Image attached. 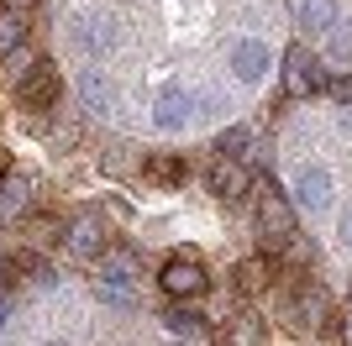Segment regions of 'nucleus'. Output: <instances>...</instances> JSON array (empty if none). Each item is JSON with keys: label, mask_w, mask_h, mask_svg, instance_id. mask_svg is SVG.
<instances>
[{"label": "nucleus", "mask_w": 352, "mask_h": 346, "mask_svg": "<svg viewBox=\"0 0 352 346\" xmlns=\"http://www.w3.org/2000/svg\"><path fill=\"white\" fill-rule=\"evenodd\" d=\"M158 284H163L168 299H200V294L210 288V278H206V268H200L195 257H168L163 273H158Z\"/></svg>", "instance_id": "f03ea898"}, {"label": "nucleus", "mask_w": 352, "mask_h": 346, "mask_svg": "<svg viewBox=\"0 0 352 346\" xmlns=\"http://www.w3.org/2000/svg\"><path fill=\"white\" fill-rule=\"evenodd\" d=\"M95 294H100V304H111V310H132L137 304V288L126 284V278H95Z\"/></svg>", "instance_id": "ddd939ff"}, {"label": "nucleus", "mask_w": 352, "mask_h": 346, "mask_svg": "<svg viewBox=\"0 0 352 346\" xmlns=\"http://www.w3.org/2000/svg\"><path fill=\"white\" fill-rule=\"evenodd\" d=\"M16 100L32 105V111L58 105V69H53V63H32V69H21V79H16Z\"/></svg>", "instance_id": "7ed1b4c3"}, {"label": "nucleus", "mask_w": 352, "mask_h": 346, "mask_svg": "<svg viewBox=\"0 0 352 346\" xmlns=\"http://www.w3.org/2000/svg\"><path fill=\"white\" fill-rule=\"evenodd\" d=\"M79 95H85V105H89L95 115H116V89H111V79H105L100 69H85Z\"/></svg>", "instance_id": "9b49d317"}, {"label": "nucleus", "mask_w": 352, "mask_h": 346, "mask_svg": "<svg viewBox=\"0 0 352 346\" xmlns=\"http://www.w3.org/2000/svg\"><path fill=\"white\" fill-rule=\"evenodd\" d=\"M195 105H200V95L195 89H163L158 95V131H184L195 121Z\"/></svg>", "instance_id": "39448f33"}, {"label": "nucleus", "mask_w": 352, "mask_h": 346, "mask_svg": "<svg viewBox=\"0 0 352 346\" xmlns=\"http://www.w3.org/2000/svg\"><path fill=\"white\" fill-rule=\"evenodd\" d=\"M248 189H252V178H248V168H242V163H226V158H221L216 168H210V194H221L226 205L242 200Z\"/></svg>", "instance_id": "0eeeda50"}, {"label": "nucleus", "mask_w": 352, "mask_h": 346, "mask_svg": "<svg viewBox=\"0 0 352 346\" xmlns=\"http://www.w3.org/2000/svg\"><path fill=\"white\" fill-rule=\"evenodd\" d=\"M342 242L352 246V210H347V216H342Z\"/></svg>", "instance_id": "4be33fe9"}, {"label": "nucleus", "mask_w": 352, "mask_h": 346, "mask_svg": "<svg viewBox=\"0 0 352 346\" xmlns=\"http://www.w3.org/2000/svg\"><path fill=\"white\" fill-rule=\"evenodd\" d=\"M163 331L190 341V336H200V315H195V310H184V304H168V310H163Z\"/></svg>", "instance_id": "4468645a"}, {"label": "nucleus", "mask_w": 352, "mask_h": 346, "mask_svg": "<svg viewBox=\"0 0 352 346\" xmlns=\"http://www.w3.org/2000/svg\"><path fill=\"white\" fill-rule=\"evenodd\" d=\"M0 184H6V158H0Z\"/></svg>", "instance_id": "393cba45"}, {"label": "nucleus", "mask_w": 352, "mask_h": 346, "mask_svg": "<svg viewBox=\"0 0 352 346\" xmlns=\"http://www.w3.org/2000/svg\"><path fill=\"white\" fill-rule=\"evenodd\" d=\"M74 37H79L85 53H111V47H116V21H111V16H79V32H74Z\"/></svg>", "instance_id": "1a4fd4ad"}, {"label": "nucleus", "mask_w": 352, "mask_h": 346, "mask_svg": "<svg viewBox=\"0 0 352 346\" xmlns=\"http://www.w3.org/2000/svg\"><path fill=\"white\" fill-rule=\"evenodd\" d=\"M153 173H158V178H179V173H184V168H179L174 158H158V163H153Z\"/></svg>", "instance_id": "aec40b11"}, {"label": "nucleus", "mask_w": 352, "mask_h": 346, "mask_svg": "<svg viewBox=\"0 0 352 346\" xmlns=\"http://www.w3.org/2000/svg\"><path fill=\"white\" fill-rule=\"evenodd\" d=\"M43 346H63V341H43Z\"/></svg>", "instance_id": "bb28decb"}, {"label": "nucleus", "mask_w": 352, "mask_h": 346, "mask_svg": "<svg viewBox=\"0 0 352 346\" xmlns=\"http://www.w3.org/2000/svg\"><path fill=\"white\" fill-rule=\"evenodd\" d=\"M258 226H263V246H268V252L289 246V236H294V205L284 200L274 184L258 189Z\"/></svg>", "instance_id": "f257e3e1"}, {"label": "nucleus", "mask_w": 352, "mask_h": 346, "mask_svg": "<svg viewBox=\"0 0 352 346\" xmlns=\"http://www.w3.org/2000/svg\"><path fill=\"white\" fill-rule=\"evenodd\" d=\"M0 325H6V304H0Z\"/></svg>", "instance_id": "a878e982"}, {"label": "nucleus", "mask_w": 352, "mask_h": 346, "mask_svg": "<svg viewBox=\"0 0 352 346\" xmlns=\"http://www.w3.org/2000/svg\"><path fill=\"white\" fill-rule=\"evenodd\" d=\"M232 73H236V79H248V84H252V79H263V73H268V47L252 43V37H242V43L232 47Z\"/></svg>", "instance_id": "9d476101"}, {"label": "nucleus", "mask_w": 352, "mask_h": 346, "mask_svg": "<svg viewBox=\"0 0 352 346\" xmlns=\"http://www.w3.org/2000/svg\"><path fill=\"white\" fill-rule=\"evenodd\" d=\"M21 210H27V189L16 184V189H6V194H0V220H11V216H21Z\"/></svg>", "instance_id": "a211bd4d"}, {"label": "nucleus", "mask_w": 352, "mask_h": 346, "mask_svg": "<svg viewBox=\"0 0 352 346\" xmlns=\"http://www.w3.org/2000/svg\"><path fill=\"white\" fill-rule=\"evenodd\" d=\"M321 84H326L321 63H316L305 47H289V53H284V89H289V95H316Z\"/></svg>", "instance_id": "20e7f679"}, {"label": "nucleus", "mask_w": 352, "mask_h": 346, "mask_svg": "<svg viewBox=\"0 0 352 346\" xmlns=\"http://www.w3.org/2000/svg\"><path fill=\"white\" fill-rule=\"evenodd\" d=\"M226 346H263V331L252 320H236L232 331H226Z\"/></svg>", "instance_id": "f3484780"}, {"label": "nucleus", "mask_w": 352, "mask_h": 346, "mask_svg": "<svg viewBox=\"0 0 352 346\" xmlns=\"http://www.w3.org/2000/svg\"><path fill=\"white\" fill-rule=\"evenodd\" d=\"M236 278H242V288H263V262H258V257L242 262V273H236Z\"/></svg>", "instance_id": "6ab92c4d"}, {"label": "nucleus", "mask_w": 352, "mask_h": 346, "mask_svg": "<svg viewBox=\"0 0 352 346\" xmlns=\"http://www.w3.org/2000/svg\"><path fill=\"white\" fill-rule=\"evenodd\" d=\"M294 200L310 205V210H321V205L331 200V173H326L321 163H305V168L294 173Z\"/></svg>", "instance_id": "423d86ee"}, {"label": "nucleus", "mask_w": 352, "mask_h": 346, "mask_svg": "<svg viewBox=\"0 0 352 346\" xmlns=\"http://www.w3.org/2000/svg\"><path fill=\"white\" fill-rule=\"evenodd\" d=\"M342 336H347V346H352V315H347V320H342Z\"/></svg>", "instance_id": "5701e85b"}, {"label": "nucleus", "mask_w": 352, "mask_h": 346, "mask_svg": "<svg viewBox=\"0 0 352 346\" xmlns=\"http://www.w3.org/2000/svg\"><path fill=\"white\" fill-rule=\"evenodd\" d=\"M300 27L331 32L337 27V0H300Z\"/></svg>", "instance_id": "f8f14e48"}, {"label": "nucleus", "mask_w": 352, "mask_h": 346, "mask_svg": "<svg viewBox=\"0 0 352 346\" xmlns=\"http://www.w3.org/2000/svg\"><path fill=\"white\" fill-rule=\"evenodd\" d=\"M337 53H352V32H337Z\"/></svg>", "instance_id": "412c9836"}, {"label": "nucleus", "mask_w": 352, "mask_h": 346, "mask_svg": "<svg viewBox=\"0 0 352 346\" xmlns=\"http://www.w3.org/2000/svg\"><path fill=\"white\" fill-rule=\"evenodd\" d=\"M21 37H27V21H21L16 11H6L0 16V58H11L16 47H21Z\"/></svg>", "instance_id": "2eb2a0df"}, {"label": "nucleus", "mask_w": 352, "mask_h": 346, "mask_svg": "<svg viewBox=\"0 0 352 346\" xmlns=\"http://www.w3.org/2000/svg\"><path fill=\"white\" fill-rule=\"evenodd\" d=\"M105 226L95 216H79L74 220V231H69V252H79V257H105Z\"/></svg>", "instance_id": "6e6552de"}, {"label": "nucleus", "mask_w": 352, "mask_h": 346, "mask_svg": "<svg viewBox=\"0 0 352 346\" xmlns=\"http://www.w3.org/2000/svg\"><path fill=\"white\" fill-rule=\"evenodd\" d=\"M27 5H32V0H11V11H16V16H21V11H27Z\"/></svg>", "instance_id": "b1692460"}, {"label": "nucleus", "mask_w": 352, "mask_h": 346, "mask_svg": "<svg viewBox=\"0 0 352 346\" xmlns=\"http://www.w3.org/2000/svg\"><path fill=\"white\" fill-rule=\"evenodd\" d=\"M248 147H252V131L248 126H226V131H221V158H226V163H236Z\"/></svg>", "instance_id": "dca6fc26"}]
</instances>
